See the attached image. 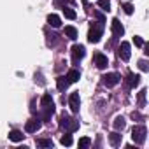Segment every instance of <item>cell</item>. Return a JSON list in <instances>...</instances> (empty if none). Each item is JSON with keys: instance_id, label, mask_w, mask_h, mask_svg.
Instances as JSON below:
<instances>
[{"instance_id": "1", "label": "cell", "mask_w": 149, "mask_h": 149, "mask_svg": "<svg viewBox=\"0 0 149 149\" xmlns=\"http://www.w3.org/2000/svg\"><path fill=\"white\" fill-rule=\"evenodd\" d=\"M60 128L61 130H65V132H68V133H72V132H76L77 128H79V121L77 119H72L68 114H61L60 116Z\"/></svg>"}, {"instance_id": "2", "label": "cell", "mask_w": 149, "mask_h": 149, "mask_svg": "<svg viewBox=\"0 0 149 149\" xmlns=\"http://www.w3.org/2000/svg\"><path fill=\"white\" fill-rule=\"evenodd\" d=\"M104 33V21H98V23H91L90 26V32H88V40L91 44H97L100 42V37Z\"/></svg>"}, {"instance_id": "3", "label": "cell", "mask_w": 149, "mask_h": 149, "mask_svg": "<svg viewBox=\"0 0 149 149\" xmlns=\"http://www.w3.org/2000/svg\"><path fill=\"white\" fill-rule=\"evenodd\" d=\"M146 135H147V130H146V126L144 125H137V126H133V130H132V139H133V142L135 144H144L146 142Z\"/></svg>"}, {"instance_id": "4", "label": "cell", "mask_w": 149, "mask_h": 149, "mask_svg": "<svg viewBox=\"0 0 149 149\" xmlns=\"http://www.w3.org/2000/svg\"><path fill=\"white\" fill-rule=\"evenodd\" d=\"M119 74H116V72H111V74H105V76L102 77V83L107 86V88H112V86H116L118 83H119Z\"/></svg>"}, {"instance_id": "5", "label": "cell", "mask_w": 149, "mask_h": 149, "mask_svg": "<svg viewBox=\"0 0 149 149\" xmlns=\"http://www.w3.org/2000/svg\"><path fill=\"white\" fill-rule=\"evenodd\" d=\"M84 54H86L84 46H81V44H74L72 46V60H74V63H77L79 60H83Z\"/></svg>"}, {"instance_id": "6", "label": "cell", "mask_w": 149, "mask_h": 149, "mask_svg": "<svg viewBox=\"0 0 149 149\" xmlns=\"http://www.w3.org/2000/svg\"><path fill=\"white\" fill-rule=\"evenodd\" d=\"M118 56L123 60V61H128L130 56H132V51H130V42H121L119 49H118Z\"/></svg>"}, {"instance_id": "7", "label": "cell", "mask_w": 149, "mask_h": 149, "mask_svg": "<svg viewBox=\"0 0 149 149\" xmlns=\"http://www.w3.org/2000/svg\"><path fill=\"white\" fill-rule=\"evenodd\" d=\"M68 105H70V111H72V112H79V105H81L79 91L70 93V97H68Z\"/></svg>"}, {"instance_id": "8", "label": "cell", "mask_w": 149, "mask_h": 149, "mask_svg": "<svg viewBox=\"0 0 149 149\" xmlns=\"http://www.w3.org/2000/svg\"><path fill=\"white\" fill-rule=\"evenodd\" d=\"M93 60H95L97 68H100V70H104V68L109 65V60H107V56H105L104 53H95V54H93Z\"/></svg>"}, {"instance_id": "9", "label": "cell", "mask_w": 149, "mask_h": 149, "mask_svg": "<svg viewBox=\"0 0 149 149\" xmlns=\"http://www.w3.org/2000/svg\"><path fill=\"white\" fill-rule=\"evenodd\" d=\"M40 126H42L40 119H28L26 125H25V132H26V133H35Z\"/></svg>"}, {"instance_id": "10", "label": "cell", "mask_w": 149, "mask_h": 149, "mask_svg": "<svg viewBox=\"0 0 149 149\" xmlns=\"http://www.w3.org/2000/svg\"><path fill=\"white\" fill-rule=\"evenodd\" d=\"M126 86L128 88H135V86H139L140 84V76L139 74H133V72H128V76H126Z\"/></svg>"}, {"instance_id": "11", "label": "cell", "mask_w": 149, "mask_h": 149, "mask_svg": "<svg viewBox=\"0 0 149 149\" xmlns=\"http://www.w3.org/2000/svg\"><path fill=\"white\" fill-rule=\"evenodd\" d=\"M111 28H112V33H114V37H123V33H125V28H123V25H121V21H119L118 18H114V19H112V23H111Z\"/></svg>"}, {"instance_id": "12", "label": "cell", "mask_w": 149, "mask_h": 149, "mask_svg": "<svg viewBox=\"0 0 149 149\" xmlns=\"http://www.w3.org/2000/svg\"><path fill=\"white\" fill-rule=\"evenodd\" d=\"M47 23H49V26H53V28H60V26H61V19H60L58 14H49V16H47Z\"/></svg>"}, {"instance_id": "13", "label": "cell", "mask_w": 149, "mask_h": 149, "mask_svg": "<svg viewBox=\"0 0 149 149\" xmlns=\"http://www.w3.org/2000/svg\"><path fill=\"white\" fill-rule=\"evenodd\" d=\"M68 84H70V81L67 79V76H60V77L56 79V86H58L60 91H65V90L68 88Z\"/></svg>"}, {"instance_id": "14", "label": "cell", "mask_w": 149, "mask_h": 149, "mask_svg": "<svg viewBox=\"0 0 149 149\" xmlns=\"http://www.w3.org/2000/svg\"><path fill=\"white\" fill-rule=\"evenodd\" d=\"M23 139H25L23 132H19V130H11V132H9V140H13V142H21Z\"/></svg>"}, {"instance_id": "15", "label": "cell", "mask_w": 149, "mask_h": 149, "mask_svg": "<svg viewBox=\"0 0 149 149\" xmlns=\"http://www.w3.org/2000/svg\"><path fill=\"white\" fill-rule=\"evenodd\" d=\"M67 79H68L70 83H77V81L81 79V72H79V70H76V68L68 70V74H67Z\"/></svg>"}, {"instance_id": "16", "label": "cell", "mask_w": 149, "mask_h": 149, "mask_svg": "<svg viewBox=\"0 0 149 149\" xmlns=\"http://www.w3.org/2000/svg\"><path fill=\"white\" fill-rule=\"evenodd\" d=\"M63 33H65V37H68L70 40H76V39H77V30L74 28V26H65Z\"/></svg>"}, {"instance_id": "17", "label": "cell", "mask_w": 149, "mask_h": 149, "mask_svg": "<svg viewBox=\"0 0 149 149\" xmlns=\"http://www.w3.org/2000/svg\"><path fill=\"white\" fill-rule=\"evenodd\" d=\"M112 125H114V128L119 132V130H123V128L126 126V121H125V118H123V116H118V118L114 119V123H112Z\"/></svg>"}, {"instance_id": "18", "label": "cell", "mask_w": 149, "mask_h": 149, "mask_svg": "<svg viewBox=\"0 0 149 149\" xmlns=\"http://www.w3.org/2000/svg\"><path fill=\"white\" fill-rule=\"evenodd\" d=\"M109 142H111V146H119V144H121V135H119L118 132L111 133V135H109Z\"/></svg>"}, {"instance_id": "19", "label": "cell", "mask_w": 149, "mask_h": 149, "mask_svg": "<svg viewBox=\"0 0 149 149\" xmlns=\"http://www.w3.org/2000/svg\"><path fill=\"white\" fill-rule=\"evenodd\" d=\"M40 105H42V107H47V105H53V98H51V95H49V93H46V95H42V98H40Z\"/></svg>"}, {"instance_id": "20", "label": "cell", "mask_w": 149, "mask_h": 149, "mask_svg": "<svg viewBox=\"0 0 149 149\" xmlns=\"http://www.w3.org/2000/svg\"><path fill=\"white\" fill-rule=\"evenodd\" d=\"M98 7H100L102 11L109 13V11H111V0H98Z\"/></svg>"}, {"instance_id": "21", "label": "cell", "mask_w": 149, "mask_h": 149, "mask_svg": "<svg viewBox=\"0 0 149 149\" xmlns=\"http://www.w3.org/2000/svg\"><path fill=\"white\" fill-rule=\"evenodd\" d=\"M90 144H91V139L90 137H83V139H79V149H86V147H90Z\"/></svg>"}, {"instance_id": "22", "label": "cell", "mask_w": 149, "mask_h": 149, "mask_svg": "<svg viewBox=\"0 0 149 149\" xmlns=\"http://www.w3.org/2000/svg\"><path fill=\"white\" fill-rule=\"evenodd\" d=\"M63 14H65V18H67V19H76V16H77V14H76V11L70 9V7H65V9H63Z\"/></svg>"}, {"instance_id": "23", "label": "cell", "mask_w": 149, "mask_h": 149, "mask_svg": "<svg viewBox=\"0 0 149 149\" xmlns=\"http://www.w3.org/2000/svg\"><path fill=\"white\" fill-rule=\"evenodd\" d=\"M37 146H40V147H53V140L51 139H39Z\"/></svg>"}, {"instance_id": "24", "label": "cell", "mask_w": 149, "mask_h": 149, "mask_svg": "<svg viewBox=\"0 0 149 149\" xmlns=\"http://www.w3.org/2000/svg\"><path fill=\"white\" fill-rule=\"evenodd\" d=\"M60 142H61L63 146H72V142H74V140H72V135H70V133L67 132V133H65V135L61 137V140H60Z\"/></svg>"}, {"instance_id": "25", "label": "cell", "mask_w": 149, "mask_h": 149, "mask_svg": "<svg viewBox=\"0 0 149 149\" xmlns=\"http://www.w3.org/2000/svg\"><path fill=\"white\" fill-rule=\"evenodd\" d=\"M139 68H140L142 72H147V70H149V65H147V61H146V60H140V61H139Z\"/></svg>"}, {"instance_id": "26", "label": "cell", "mask_w": 149, "mask_h": 149, "mask_svg": "<svg viewBox=\"0 0 149 149\" xmlns=\"http://www.w3.org/2000/svg\"><path fill=\"white\" fill-rule=\"evenodd\" d=\"M146 93H147L146 90H142V91L139 93V105H144V104H146Z\"/></svg>"}, {"instance_id": "27", "label": "cell", "mask_w": 149, "mask_h": 149, "mask_svg": "<svg viewBox=\"0 0 149 149\" xmlns=\"http://www.w3.org/2000/svg\"><path fill=\"white\" fill-rule=\"evenodd\" d=\"M123 11H125L126 14H132V13H133V6H132V4H125V6H123Z\"/></svg>"}, {"instance_id": "28", "label": "cell", "mask_w": 149, "mask_h": 149, "mask_svg": "<svg viewBox=\"0 0 149 149\" xmlns=\"http://www.w3.org/2000/svg\"><path fill=\"white\" fill-rule=\"evenodd\" d=\"M133 42H135V46H139V47H142V46H144V40H142V37H139V35H135V37H133Z\"/></svg>"}, {"instance_id": "29", "label": "cell", "mask_w": 149, "mask_h": 149, "mask_svg": "<svg viewBox=\"0 0 149 149\" xmlns=\"http://www.w3.org/2000/svg\"><path fill=\"white\" fill-rule=\"evenodd\" d=\"M132 118H133V119H142V116H140L139 112H133V114H132Z\"/></svg>"}, {"instance_id": "30", "label": "cell", "mask_w": 149, "mask_h": 149, "mask_svg": "<svg viewBox=\"0 0 149 149\" xmlns=\"http://www.w3.org/2000/svg\"><path fill=\"white\" fill-rule=\"evenodd\" d=\"M95 16H97L100 21H104V16H102V13H95Z\"/></svg>"}]
</instances>
